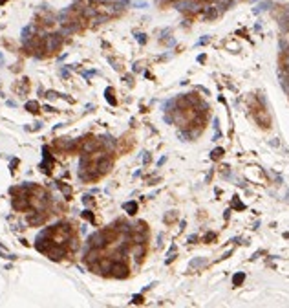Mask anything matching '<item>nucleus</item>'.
<instances>
[{
  "instance_id": "f257e3e1",
  "label": "nucleus",
  "mask_w": 289,
  "mask_h": 308,
  "mask_svg": "<svg viewBox=\"0 0 289 308\" xmlns=\"http://www.w3.org/2000/svg\"><path fill=\"white\" fill-rule=\"evenodd\" d=\"M252 116L256 119V123L264 128H269L271 127V118H269V112L265 110V106L262 103H258L254 99V105H252Z\"/></svg>"
},
{
  "instance_id": "f03ea898",
  "label": "nucleus",
  "mask_w": 289,
  "mask_h": 308,
  "mask_svg": "<svg viewBox=\"0 0 289 308\" xmlns=\"http://www.w3.org/2000/svg\"><path fill=\"white\" fill-rule=\"evenodd\" d=\"M207 0H183L177 4V9L183 11V13H190V15H196L199 11H203L207 7Z\"/></svg>"
},
{
  "instance_id": "7ed1b4c3",
  "label": "nucleus",
  "mask_w": 289,
  "mask_h": 308,
  "mask_svg": "<svg viewBox=\"0 0 289 308\" xmlns=\"http://www.w3.org/2000/svg\"><path fill=\"white\" fill-rule=\"evenodd\" d=\"M62 44V35L60 33H50L46 37H42V46H44V51L48 53H53L57 51Z\"/></svg>"
},
{
  "instance_id": "20e7f679",
  "label": "nucleus",
  "mask_w": 289,
  "mask_h": 308,
  "mask_svg": "<svg viewBox=\"0 0 289 308\" xmlns=\"http://www.w3.org/2000/svg\"><path fill=\"white\" fill-rule=\"evenodd\" d=\"M110 275L116 279H125V277H128V266L121 259H116L112 262V268H110Z\"/></svg>"
},
{
  "instance_id": "39448f33",
  "label": "nucleus",
  "mask_w": 289,
  "mask_h": 308,
  "mask_svg": "<svg viewBox=\"0 0 289 308\" xmlns=\"http://www.w3.org/2000/svg\"><path fill=\"white\" fill-rule=\"evenodd\" d=\"M42 152H44V160H42V163L39 165V169L44 172V174H51V169H53V158H51V154H50V149L44 145V147H42Z\"/></svg>"
},
{
  "instance_id": "423d86ee",
  "label": "nucleus",
  "mask_w": 289,
  "mask_h": 308,
  "mask_svg": "<svg viewBox=\"0 0 289 308\" xmlns=\"http://www.w3.org/2000/svg\"><path fill=\"white\" fill-rule=\"evenodd\" d=\"M145 251H147V246H145V242H141V244H135V248H134V255H135V261H137V262H141V261H143V257H145Z\"/></svg>"
},
{
  "instance_id": "0eeeda50",
  "label": "nucleus",
  "mask_w": 289,
  "mask_h": 308,
  "mask_svg": "<svg viewBox=\"0 0 289 308\" xmlns=\"http://www.w3.org/2000/svg\"><path fill=\"white\" fill-rule=\"evenodd\" d=\"M104 97H106V101L110 103L112 106H116V105H117V99H116V96H114V88H110V86H108V88L104 90Z\"/></svg>"
},
{
  "instance_id": "6e6552de",
  "label": "nucleus",
  "mask_w": 289,
  "mask_h": 308,
  "mask_svg": "<svg viewBox=\"0 0 289 308\" xmlns=\"http://www.w3.org/2000/svg\"><path fill=\"white\" fill-rule=\"evenodd\" d=\"M123 209L128 213V215H135L137 213V202H126V204H123Z\"/></svg>"
},
{
  "instance_id": "1a4fd4ad",
  "label": "nucleus",
  "mask_w": 289,
  "mask_h": 308,
  "mask_svg": "<svg viewBox=\"0 0 289 308\" xmlns=\"http://www.w3.org/2000/svg\"><path fill=\"white\" fill-rule=\"evenodd\" d=\"M55 184H57V187L62 191V193H64V196L70 200V198H72V187H70V185H66V184H62V182H55Z\"/></svg>"
},
{
  "instance_id": "9d476101",
  "label": "nucleus",
  "mask_w": 289,
  "mask_h": 308,
  "mask_svg": "<svg viewBox=\"0 0 289 308\" xmlns=\"http://www.w3.org/2000/svg\"><path fill=\"white\" fill-rule=\"evenodd\" d=\"M26 110L31 112V114H37V112L40 110V105L37 101H28L26 103Z\"/></svg>"
},
{
  "instance_id": "9b49d317",
  "label": "nucleus",
  "mask_w": 289,
  "mask_h": 308,
  "mask_svg": "<svg viewBox=\"0 0 289 308\" xmlns=\"http://www.w3.org/2000/svg\"><path fill=\"white\" fill-rule=\"evenodd\" d=\"M243 281H245V273H243V271H240V273H236V275L232 277V284H234V286H242Z\"/></svg>"
},
{
  "instance_id": "f8f14e48",
  "label": "nucleus",
  "mask_w": 289,
  "mask_h": 308,
  "mask_svg": "<svg viewBox=\"0 0 289 308\" xmlns=\"http://www.w3.org/2000/svg\"><path fill=\"white\" fill-rule=\"evenodd\" d=\"M81 216H82V218H86L88 222H92V224H95V216H94V213H92L90 209H84V211L81 213Z\"/></svg>"
},
{
  "instance_id": "ddd939ff",
  "label": "nucleus",
  "mask_w": 289,
  "mask_h": 308,
  "mask_svg": "<svg viewBox=\"0 0 289 308\" xmlns=\"http://www.w3.org/2000/svg\"><path fill=\"white\" fill-rule=\"evenodd\" d=\"M221 156H223V149H221V147H218V149H214V150L211 152V158H212V160H220Z\"/></svg>"
},
{
  "instance_id": "4468645a",
  "label": "nucleus",
  "mask_w": 289,
  "mask_h": 308,
  "mask_svg": "<svg viewBox=\"0 0 289 308\" xmlns=\"http://www.w3.org/2000/svg\"><path fill=\"white\" fill-rule=\"evenodd\" d=\"M232 207H234V209H238V211H243V209H245V205L238 200V196H234V200H232Z\"/></svg>"
},
{
  "instance_id": "2eb2a0df",
  "label": "nucleus",
  "mask_w": 289,
  "mask_h": 308,
  "mask_svg": "<svg viewBox=\"0 0 289 308\" xmlns=\"http://www.w3.org/2000/svg\"><path fill=\"white\" fill-rule=\"evenodd\" d=\"M207 261L205 259H194L192 262H190V268H199V266H203Z\"/></svg>"
},
{
  "instance_id": "dca6fc26",
  "label": "nucleus",
  "mask_w": 289,
  "mask_h": 308,
  "mask_svg": "<svg viewBox=\"0 0 289 308\" xmlns=\"http://www.w3.org/2000/svg\"><path fill=\"white\" fill-rule=\"evenodd\" d=\"M174 220H176V211H170V213H169V216L165 215V222H167V224H172Z\"/></svg>"
},
{
  "instance_id": "f3484780",
  "label": "nucleus",
  "mask_w": 289,
  "mask_h": 308,
  "mask_svg": "<svg viewBox=\"0 0 289 308\" xmlns=\"http://www.w3.org/2000/svg\"><path fill=\"white\" fill-rule=\"evenodd\" d=\"M269 6H271V2H262V4H260V6H258L256 9H254V13H260V11H264V9H267Z\"/></svg>"
},
{
  "instance_id": "a211bd4d",
  "label": "nucleus",
  "mask_w": 289,
  "mask_h": 308,
  "mask_svg": "<svg viewBox=\"0 0 289 308\" xmlns=\"http://www.w3.org/2000/svg\"><path fill=\"white\" fill-rule=\"evenodd\" d=\"M143 301H145L143 295H134V297H132V303H134V305H141Z\"/></svg>"
},
{
  "instance_id": "6ab92c4d",
  "label": "nucleus",
  "mask_w": 289,
  "mask_h": 308,
  "mask_svg": "<svg viewBox=\"0 0 289 308\" xmlns=\"http://www.w3.org/2000/svg\"><path fill=\"white\" fill-rule=\"evenodd\" d=\"M95 74H97L95 70H90V72H82V75H84V79H90V77H92V75H95Z\"/></svg>"
},
{
  "instance_id": "aec40b11",
  "label": "nucleus",
  "mask_w": 289,
  "mask_h": 308,
  "mask_svg": "<svg viewBox=\"0 0 289 308\" xmlns=\"http://www.w3.org/2000/svg\"><path fill=\"white\" fill-rule=\"evenodd\" d=\"M143 163L145 165L150 163V154H148V152H143Z\"/></svg>"
},
{
  "instance_id": "412c9836",
  "label": "nucleus",
  "mask_w": 289,
  "mask_h": 308,
  "mask_svg": "<svg viewBox=\"0 0 289 308\" xmlns=\"http://www.w3.org/2000/svg\"><path fill=\"white\" fill-rule=\"evenodd\" d=\"M137 41H139V44H145V42H147V35H145V33H139V35H137Z\"/></svg>"
},
{
  "instance_id": "4be33fe9",
  "label": "nucleus",
  "mask_w": 289,
  "mask_h": 308,
  "mask_svg": "<svg viewBox=\"0 0 289 308\" xmlns=\"http://www.w3.org/2000/svg\"><path fill=\"white\" fill-rule=\"evenodd\" d=\"M214 239H216V235H214V233H207L203 240H205V242H211V240H214Z\"/></svg>"
},
{
  "instance_id": "5701e85b",
  "label": "nucleus",
  "mask_w": 289,
  "mask_h": 308,
  "mask_svg": "<svg viewBox=\"0 0 289 308\" xmlns=\"http://www.w3.org/2000/svg\"><path fill=\"white\" fill-rule=\"evenodd\" d=\"M46 97L48 99H55V97H59V94L57 92H46Z\"/></svg>"
},
{
  "instance_id": "b1692460",
  "label": "nucleus",
  "mask_w": 289,
  "mask_h": 308,
  "mask_svg": "<svg viewBox=\"0 0 289 308\" xmlns=\"http://www.w3.org/2000/svg\"><path fill=\"white\" fill-rule=\"evenodd\" d=\"M82 202H84L86 205H90L94 200H92V196H90V194H86V196H82Z\"/></svg>"
},
{
  "instance_id": "393cba45",
  "label": "nucleus",
  "mask_w": 289,
  "mask_h": 308,
  "mask_svg": "<svg viewBox=\"0 0 289 308\" xmlns=\"http://www.w3.org/2000/svg\"><path fill=\"white\" fill-rule=\"evenodd\" d=\"M207 42H209V37L205 35V37H201V39L198 41V46H201V44H207Z\"/></svg>"
},
{
  "instance_id": "a878e982",
  "label": "nucleus",
  "mask_w": 289,
  "mask_h": 308,
  "mask_svg": "<svg viewBox=\"0 0 289 308\" xmlns=\"http://www.w3.org/2000/svg\"><path fill=\"white\" fill-rule=\"evenodd\" d=\"M17 165H19V160L15 158V160L11 162V165H9V167H11V172H15V167H17Z\"/></svg>"
},
{
  "instance_id": "bb28decb",
  "label": "nucleus",
  "mask_w": 289,
  "mask_h": 308,
  "mask_svg": "<svg viewBox=\"0 0 289 308\" xmlns=\"http://www.w3.org/2000/svg\"><path fill=\"white\" fill-rule=\"evenodd\" d=\"M174 0H155V4H159V6H163V4H170Z\"/></svg>"
},
{
  "instance_id": "cd10ccee",
  "label": "nucleus",
  "mask_w": 289,
  "mask_h": 308,
  "mask_svg": "<svg viewBox=\"0 0 289 308\" xmlns=\"http://www.w3.org/2000/svg\"><path fill=\"white\" fill-rule=\"evenodd\" d=\"M135 7H147V2H135Z\"/></svg>"
},
{
  "instance_id": "c85d7f7f",
  "label": "nucleus",
  "mask_w": 289,
  "mask_h": 308,
  "mask_svg": "<svg viewBox=\"0 0 289 308\" xmlns=\"http://www.w3.org/2000/svg\"><path fill=\"white\" fill-rule=\"evenodd\" d=\"M194 240H198V237H196V235H190V237H189V242H190V244H192Z\"/></svg>"
},
{
  "instance_id": "c756f323",
  "label": "nucleus",
  "mask_w": 289,
  "mask_h": 308,
  "mask_svg": "<svg viewBox=\"0 0 289 308\" xmlns=\"http://www.w3.org/2000/svg\"><path fill=\"white\" fill-rule=\"evenodd\" d=\"M198 62H205V55H199V57H198Z\"/></svg>"
},
{
  "instance_id": "7c9ffc66",
  "label": "nucleus",
  "mask_w": 289,
  "mask_h": 308,
  "mask_svg": "<svg viewBox=\"0 0 289 308\" xmlns=\"http://www.w3.org/2000/svg\"><path fill=\"white\" fill-rule=\"evenodd\" d=\"M0 62H4V57H2V53H0Z\"/></svg>"
},
{
  "instance_id": "2f4dec72",
  "label": "nucleus",
  "mask_w": 289,
  "mask_h": 308,
  "mask_svg": "<svg viewBox=\"0 0 289 308\" xmlns=\"http://www.w3.org/2000/svg\"><path fill=\"white\" fill-rule=\"evenodd\" d=\"M6 2H7V0H0V4H6Z\"/></svg>"
}]
</instances>
